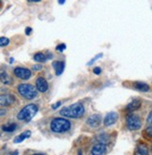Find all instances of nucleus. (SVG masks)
I'll use <instances>...</instances> for the list:
<instances>
[{
    "mask_svg": "<svg viewBox=\"0 0 152 155\" xmlns=\"http://www.w3.org/2000/svg\"><path fill=\"white\" fill-rule=\"evenodd\" d=\"M10 155H19V152H18V151H13Z\"/></svg>",
    "mask_w": 152,
    "mask_h": 155,
    "instance_id": "obj_29",
    "label": "nucleus"
},
{
    "mask_svg": "<svg viewBox=\"0 0 152 155\" xmlns=\"http://www.w3.org/2000/svg\"><path fill=\"white\" fill-rule=\"evenodd\" d=\"M0 78H1V82L4 85H9L11 83V78L10 76L4 71H1V75H0Z\"/></svg>",
    "mask_w": 152,
    "mask_h": 155,
    "instance_id": "obj_18",
    "label": "nucleus"
},
{
    "mask_svg": "<svg viewBox=\"0 0 152 155\" xmlns=\"http://www.w3.org/2000/svg\"><path fill=\"white\" fill-rule=\"evenodd\" d=\"M78 155H83V154H82V151H79V152H78Z\"/></svg>",
    "mask_w": 152,
    "mask_h": 155,
    "instance_id": "obj_32",
    "label": "nucleus"
},
{
    "mask_svg": "<svg viewBox=\"0 0 152 155\" xmlns=\"http://www.w3.org/2000/svg\"><path fill=\"white\" fill-rule=\"evenodd\" d=\"M126 124L127 127L131 131L139 130L142 125L141 118L139 116L135 115V114H129L126 118Z\"/></svg>",
    "mask_w": 152,
    "mask_h": 155,
    "instance_id": "obj_5",
    "label": "nucleus"
},
{
    "mask_svg": "<svg viewBox=\"0 0 152 155\" xmlns=\"http://www.w3.org/2000/svg\"><path fill=\"white\" fill-rule=\"evenodd\" d=\"M102 57V53H101V54H98V55H97V56H96L95 57H93V58H92V59L90 60V61H89V62L87 63V65H88V66L92 65V64H93V63H94V62L96 61V60H97L98 58H100V57Z\"/></svg>",
    "mask_w": 152,
    "mask_h": 155,
    "instance_id": "obj_22",
    "label": "nucleus"
},
{
    "mask_svg": "<svg viewBox=\"0 0 152 155\" xmlns=\"http://www.w3.org/2000/svg\"><path fill=\"white\" fill-rule=\"evenodd\" d=\"M141 107V101L138 99H134L133 100L130 104H128V105L126 106V110L130 113L134 112L136 110H138Z\"/></svg>",
    "mask_w": 152,
    "mask_h": 155,
    "instance_id": "obj_13",
    "label": "nucleus"
},
{
    "mask_svg": "<svg viewBox=\"0 0 152 155\" xmlns=\"http://www.w3.org/2000/svg\"><path fill=\"white\" fill-rule=\"evenodd\" d=\"M33 155H43V154H42V153H36V154H33Z\"/></svg>",
    "mask_w": 152,
    "mask_h": 155,
    "instance_id": "obj_33",
    "label": "nucleus"
},
{
    "mask_svg": "<svg viewBox=\"0 0 152 155\" xmlns=\"http://www.w3.org/2000/svg\"><path fill=\"white\" fill-rule=\"evenodd\" d=\"M14 96L11 95V94H2L1 97H0V104L2 106H9L14 102Z\"/></svg>",
    "mask_w": 152,
    "mask_h": 155,
    "instance_id": "obj_10",
    "label": "nucleus"
},
{
    "mask_svg": "<svg viewBox=\"0 0 152 155\" xmlns=\"http://www.w3.org/2000/svg\"><path fill=\"white\" fill-rule=\"evenodd\" d=\"M93 72L95 73L96 75H100L102 73V69L100 68V67H96V68L93 69Z\"/></svg>",
    "mask_w": 152,
    "mask_h": 155,
    "instance_id": "obj_25",
    "label": "nucleus"
},
{
    "mask_svg": "<svg viewBox=\"0 0 152 155\" xmlns=\"http://www.w3.org/2000/svg\"><path fill=\"white\" fill-rule=\"evenodd\" d=\"M53 67L56 72V75H61L65 70V62L64 61H54Z\"/></svg>",
    "mask_w": 152,
    "mask_h": 155,
    "instance_id": "obj_14",
    "label": "nucleus"
},
{
    "mask_svg": "<svg viewBox=\"0 0 152 155\" xmlns=\"http://www.w3.org/2000/svg\"><path fill=\"white\" fill-rule=\"evenodd\" d=\"M147 133H148V134L150 137H152V127L147 128Z\"/></svg>",
    "mask_w": 152,
    "mask_h": 155,
    "instance_id": "obj_26",
    "label": "nucleus"
},
{
    "mask_svg": "<svg viewBox=\"0 0 152 155\" xmlns=\"http://www.w3.org/2000/svg\"><path fill=\"white\" fill-rule=\"evenodd\" d=\"M13 72H14V75L18 78L23 79V80H27L32 75V72L29 69L23 68V67H16L14 71H13Z\"/></svg>",
    "mask_w": 152,
    "mask_h": 155,
    "instance_id": "obj_6",
    "label": "nucleus"
},
{
    "mask_svg": "<svg viewBox=\"0 0 152 155\" xmlns=\"http://www.w3.org/2000/svg\"><path fill=\"white\" fill-rule=\"evenodd\" d=\"M32 33V28H25V34L26 35H30Z\"/></svg>",
    "mask_w": 152,
    "mask_h": 155,
    "instance_id": "obj_28",
    "label": "nucleus"
},
{
    "mask_svg": "<svg viewBox=\"0 0 152 155\" xmlns=\"http://www.w3.org/2000/svg\"><path fill=\"white\" fill-rule=\"evenodd\" d=\"M42 69V66L41 64H37V65H33L32 66V70L33 71H41Z\"/></svg>",
    "mask_w": 152,
    "mask_h": 155,
    "instance_id": "obj_24",
    "label": "nucleus"
},
{
    "mask_svg": "<svg viewBox=\"0 0 152 155\" xmlns=\"http://www.w3.org/2000/svg\"><path fill=\"white\" fill-rule=\"evenodd\" d=\"M39 110V107L35 104H29L27 105H25L24 108L18 113L17 118L19 120H24L26 122H29V121L35 117Z\"/></svg>",
    "mask_w": 152,
    "mask_h": 155,
    "instance_id": "obj_2",
    "label": "nucleus"
},
{
    "mask_svg": "<svg viewBox=\"0 0 152 155\" xmlns=\"http://www.w3.org/2000/svg\"><path fill=\"white\" fill-rule=\"evenodd\" d=\"M60 105H61V102H57V103H56L54 105L52 106V108H53V109H56L57 107H59Z\"/></svg>",
    "mask_w": 152,
    "mask_h": 155,
    "instance_id": "obj_27",
    "label": "nucleus"
},
{
    "mask_svg": "<svg viewBox=\"0 0 152 155\" xmlns=\"http://www.w3.org/2000/svg\"><path fill=\"white\" fill-rule=\"evenodd\" d=\"M19 94L27 100L34 99L38 95V89L30 84H20L17 86Z\"/></svg>",
    "mask_w": 152,
    "mask_h": 155,
    "instance_id": "obj_4",
    "label": "nucleus"
},
{
    "mask_svg": "<svg viewBox=\"0 0 152 155\" xmlns=\"http://www.w3.org/2000/svg\"><path fill=\"white\" fill-rule=\"evenodd\" d=\"M117 119H118L117 113H116V112H110L103 118V124L105 126H111V125L115 124L116 122Z\"/></svg>",
    "mask_w": 152,
    "mask_h": 155,
    "instance_id": "obj_8",
    "label": "nucleus"
},
{
    "mask_svg": "<svg viewBox=\"0 0 152 155\" xmlns=\"http://www.w3.org/2000/svg\"><path fill=\"white\" fill-rule=\"evenodd\" d=\"M9 43H10V39L8 38H6V37L0 38V45H1L2 47L9 45Z\"/></svg>",
    "mask_w": 152,
    "mask_h": 155,
    "instance_id": "obj_20",
    "label": "nucleus"
},
{
    "mask_svg": "<svg viewBox=\"0 0 152 155\" xmlns=\"http://www.w3.org/2000/svg\"><path fill=\"white\" fill-rule=\"evenodd\" d=\"M106 152V146L104 144H96L91 151V155H104Z\"/></svg>",
    "mask_w": 152,
    "mask_h": 155,
    "instance_id": "obj_12",
    "label": "nucleus"
},
{
    "mask_svg": "<svg viewBox=\"0 0 152 155\" xmlns=\"http://www.w3.org/2000/svg\"><path fill=\"white\" fill-rule=\"evenodd\" d=\"M53 57V55L51 53H47V54H44V53H41V52H39L37 54H35V56H34V60L39 63H42V62H46L48 59L52 58Z\"/></svg>",
    "mask_w": 152,
    "mask_h": 155,
    "instance_id": "obj_11",
    "label": "nucleus"
},
{
    "mask_svg": "<svg viewBox=\"0 0 152 155\" xmlns=\"http://www.w3.org/2000/svg\"><path fill=\"white\" fill-rule=\"evenodd\" d=\"M31 136V132L30 131H24L22 133H20V136H16L13 140V142L15 144H18V143H22L24 140H25L26 138H29Z\"/></svg>",
    "mask_w": 152,
    "mask_h": 155,
    "instance_id": "obj_16",
    "label": "nucleus"
},
{
    "mask_svg": "<svg viewBox=\"0 0 152 155\" xmlns=\"http://www.w3.org/2000/svg\"><path fill=\"white\" fill-rule=\"evenodd\" d=\"M36 89L38 91L44 93L48 90V82L43 77H39L36 80Z\"/></svg>",
    "mask_w": 152,
    "mask_h": 155,
    "instance_id": "obj_9",
    "label": "nucleus"
},
{
    "mask_svg": "<svg viewBox=\"0 0 152 155\" xmlns=\"http://www.w3.org/2000/svg\"><path fill=\"white\" fill-rule=\"evenodd\" d=\"M133 86H134L135 89L142 91V92H148L150 89L149 86L146 83H144V82H135Z\"/></svg>",
    "mask_w": 152,
    "mask_h": 155,
    "instance_id": "obj_17",
    "label": "nucleus"
},
{
    "mask_svg": "<svg viewBox=\"0 0 152 155\" xmlns=\"http://www.w3.org/2000/svg\"><path fill=\"white\" fill-rule=\"evenodd\" d=\"M133 155H148V146L143 144V143L138 144L135 151H134Z\"/></svg>",
    "mask_w": 152,
    "mask_h": 155,
    "instance_id": "obj_15",
    "label": "nucleus"
},
{
    "mask_svg": "<svg viewBox=\"0 0 152 155\" xmlns=\"http://www.w3.org/2000/svg\"><path fill=\"white\" fill-rule=\"evenodd\" d=\"M17 128V124L16 123H9V124H5L2 126L3 131L7 132V133H11L13 131H15Z\"/></svg>",
    "mask_w": 152,
    "mask_h": 155,
    "instance_id": "obj_19",
    "label": "nucleus"
},
{
    "mask_svg": "<svg viewBox=\"0 0 152 155\" xmlns=\"http://www.w3.org/2000/svg\"><path fill=\"white\" fill-rule=\"evenodd\" d=\"M66 48H67V46H66L65 43H60V44H58V45L56 47V50L58 51V52H63Z\"/></svg>",
    "mask_w": 152,
    "mask_h": 155,
    "instance_id": "obj_21",
    "label": "nucleus"
},
{
    "mask_svg": "<svg viewBox=\"0 0 152 155\" xmlns=\"http://www.w3.org/2000/svg\"><path fill=\"white\" fill-rule=\"evenodd\" d=\"M102 121V118L100 114H94V115H91L87 118V123L92 128H96V127H99L101 125Z\"/></svg>",
    "mask_w": 152,
    "mask_h": 155,
    "instance_id": "obj_7",
    "label": "nucleus"
},
{
    "mask_svg": "<svg viewBox=\"0 0 152 155\" xmlns=\"http://www.w3.org/2000/svg\"><path fill=\"white\" fill-rule=\"evenodd\" d=\"M2 116H4V110L3 109H1V117Z\"/></svg>",
    "mask_w": 152,
    "mask_h": 155,
    "instance_id": "obj_31",
    "label": "nucleus"
},
{
    "mask_svg": "<svg viewBox=\"0 0 152 155\" xmlns=\"http://www.w3.org/2000/svg\"><path fill=\"white\" fill-rule=\"evenodd\" d=\"M58 3L62 5V4H65V1H58Z\"/></svg>",
    "mask_w": 152,
    "mask_h": 155,
    "instance_id": "obj_30",
    "label": "nucleus"
},
{
    "mask_svg": "<svg viewBox=\"0 0 152 155\" xmlns=\"http://www.w3.org/2000/svg\"><path fill=\"white\" fill-rule=\"evenodd\" d=\"M59 114L61 116L70 118H81L85 114V107L82 104L76 103L73 104H70L69 106H65L59 111Z\"/></svg>",
    "mask_w": 152,
    "mask_h": 155,
    "instance_id": "obj_1",
    "label": "nucleus"
},
{
    "mask_svg": "<svg viewBox=\"0 0 152 155\" xmlns=\"http://www.w3.org/2000/svg\"><path fill=\"white\" fill-rule=\"evenodd\" d=\"M50 127L54 133H65L70 129V122L63 118H56L51 121Z\"/></svg>",
    "mask_w": 152,
    "mask_h": 155,
    "instance_id": "obj_3",
    "label": "nucleus"
},
{
    "mask_svg": "<svg viewBox=\"0 0 152 155\" xmlns=\"http://www.w3.org/2000/svg\"><path fill=\"white\" fill-rule=\"evenodd\" d=\"M147 122L149 125V127H152V111L149 113V115L148 117V119H147Z\"/></svg>",
    "mask_w": 152,
    "mask_h": 155,
    "instance_id": "obj_23",
    "label": "nucleus"
}]
</instances>
